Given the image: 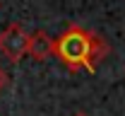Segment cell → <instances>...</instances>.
Here are the masks:
<instances>
[{
    "label": "cell",
    "mask_w": 125,
    "mask_h": 116,
    "mask_svg": "<svg viewBox=\"0 0 125 116\" xmlns=\"http://www.w3.org/2000/svg\"><path fill=\"white\" fill-rule=\"evenodd\" d=\"M108 53L111 46L101 34L84 29L79 24H70L60 36H55V56L72 73L75 70L96 73Z\"/></svg>",
    "instance_id": "obj_1"
},
{
    "label": "cell",
    "mask_w": 125,
    "mask_h": 116,
    "mask_svg": "<svg viewBox=\"0 0 125 116\" xmlns=\"http://www.w3.org/2000/svg\"><path fill=\"white\" fill-rule=\"evenodd\" d=\"M55 53V39L43 29H36L34 34H29V49L27 56L34 61H48Z\"/></svg>",
    "instance_id": "obj_3"
},
{
    "label": "cell",
    "mask_w": 125,
    "mask_h": 116,
    "mask_svg": "<svg viewBox=\"0 0 125 116\" xmlns=\"http://www.w3.org/2000/svg\"><path fill=\"white\" fill-rule=\"evenodd\" d=\"M29 49V32L19 24L12 22L0 32V53L10 61V63H19Z\"/></svg>",
    "instance_id": "obj_2"
},
{
    "label": "cell",
    "mask_w": 125,
    "mask_h": 116,
    "mask_svg": "<svg viewBox=\"0 0 125 116\" xmlns=\"http://www.w3.org/2000/svg\"><path fill=\"white\" fill-rule=\"evenodd\" d=\"M72 116H89V114H84V111H77V114H72Z\"/></svg>",
    "instance_id": "obj_5"
},
{
    "label": "cell",
    "mask_w": 125,
    "mask_h": 116,
    "mask_svg": "<svg viewBox=\"0 0 125 116\" xmlns=\"http://www.w3.org/2000/svg\"><path fill=\"white\" fill-rule=\"evenodd\" d=\"M7 82H10V75L5 73V68L0 65V92H2V90L7 87Z\"/></svg>",
    "instance_id": "obj_4"
}]
</instances>
